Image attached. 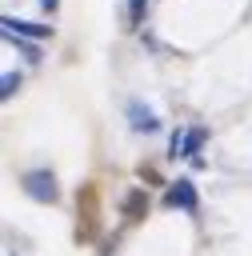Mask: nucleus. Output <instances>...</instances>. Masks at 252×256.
Listing matches in <instances>:
<instances>
[{
	"label": "nucleus",
	"mask_w": 252,
	"mask_h": 256,
	"mask_svg": "<svg viewBox=\"0 0 252 256\" xmlns=\"http://www.w3.org/2000/svg\"><path fill=\"white\" fill-rule=\"evenodd\" d=\"M20 188H24L36 204H56V200H60V184H56V176H52L48 168H28V172L20 176Z\"/></svg>",
	"instance_id": "obj_1"
},
{
	"label": "nucleus",
	"mask_w": 252,
	"mask_h": 256,
	"mask_svg": "<svg viewBox=\"0 0 252 256\" xmlns=\"http://www.w3.org/2000/svg\"><path fill=\"white\" fill-rule=\"evenodd\" d=\"M164 204H168V208H180V212H188V216H196V208H200L196 184H192V180H176V184H168Z\"/></svg>",
	"instance_id": "obj_2"
},
{
	"label": "nucleus",
	"mask_w": 252,
	"mask_h": 256,
	"mask_svg": "<svg viewBox=\"0 0 252 256\" xmlns=\"http://www.w3.org/2000/svg\"><path fill=\"white\" fill-rule=\"evenodd\" d=\"M4 36H28V40H48L52 28L48 24H32V20H16V16H0Z\"/></svg>",
	"instance_id": "obj_3"
},
{
	"label": "nucleus",
	"mask_w": 252,
	"mask_h": 256,
	"mask_svg": "<svg viewBox=\"0 0 252 256\" xmlns=\"http://www.w3.org/2000/svg\"><path fill=\"white\" fill-rule=\"evenodd\" d=\"M128 124L132 132H160V116L140 100H128Z\"/></svg>",
	"instance_id": "obj_4"
},
{
	"label": "nucleus",
	"mask_w": 252,
	"mask_h": 256,
	"mask_svg": "<svg viewBox=\"0 0 252 256\" xmlns=\"http://www.w3.org/2000/svg\"><path fill=\"white\" fill-rule=\"evenodd\" d=\"M20 84H24V76H20V72H4V80H0V100H12Z\"/></svg>",
	"instance_id": "obj_5"
},
{
	"label": "nucleus",
	"mask_w": 252,
	"mask_h": 256,
	"mask_svg": "<svg viewBox=\"0 0 252 256\" xmlns=\"http://www.w3.org/2000/svg\"><path fill=\"white\" fill-rule=\"evenodd\" d=\"M128 4V24L132 28H140L144 24V16H148V0H124Z\"/></svg>",
	"instance_id": "obj_6"
},
{
	"label": "nucleus",
	"mask_w": 252,
	"mask_h": 256,
	"mask_svg": "<svg viewBox=\"0 0 252 256\" xmlns=\"http://www.w3.org/2000/svg\"><path fill=\"white\" fill-rule=\"evenodd\" d=\"M40 8H44V12H56V8H60V0H40Z\"/></svg>",
	"instance_id": "obj_7"
}]
</instances>
